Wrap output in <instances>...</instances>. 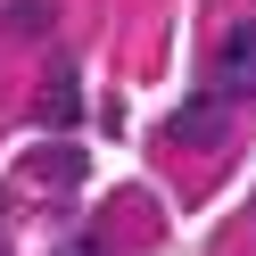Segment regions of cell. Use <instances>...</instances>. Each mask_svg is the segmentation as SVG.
<instances>
[{
    "instance_id": "5",
    "label": "cell",
    "mask_w": 256,
    "mask_h": 256,
    "mask_svg": "<svg viewBox=\"0 0 256 256\" xmlns=\"http://www.w3.org/2000/svg\"><path fill=\"white\" fill-rule=\"evenodd\" d=\"M50 17H58V0H8V25H17V34H42Z\"/></svg>"
},
{
    "instance_id": "4",
    "label": "cell",
    "mask_w": 256,
    "mask_h": 256,
    "mask_svg": "<svg viewBox=\"0 0 256 256\" xmlns=\"http://www.w3.org/2000/svg\"><path fill=\"white\" fill-rule=\"evenodd\" d=\"M34 174L42 182H83V157H74L66 140H50V149H34Z\"/></svg>"
},
{
    "instance_id": "6",
    "label": "cell",
    "mask_w": 256,
    "mask_h": 256,
    "mask_svg": "<svg viewBox=\"0 0 256 256\" xmlns=\"http://www.w3.org/2000/svg\"><path fill=\"white\" fill-rule=\"evenodd\" d=\"M66 256H100V248H66Z\"/></svg>"
},
{
    "instance_id": "2",
    "label": "cell",
    "mask_w": 256,
    "mask_h": 256,
    "mask_svg": "<svg viewBox=\"0 0 256 256\" xmlns=\"http://www.w3.org/2000/svg\"><path fill=\"white\" fill-rule=\"evenodd\" d=\"M223 91H240V100H256V17H240L232 34H223Z\"/></svg>"
},
{
    "instance_id": "7",
    "label": "cell",
    "mask_w": 256,
    "mask_h": 256,
    "mask_svg": "<svg viewBox=\"0 0 256 256\" xmlns=\"http://www.w3.org/2000/svg\"><path fill=\"white\" fill-rule=\"evenodd\" d=\"M0 206H8V198H0Z\"/></svg>"
},
{
    "instance_id": "3",
    "label": "cell",
    "mask_w": 256,
    "mask_h": 256,
    "mask_svg": "<svg viewBox=\"0 0 256 256\" xmlns=\"http://www.w3.org/2000/svg\"><path fill=\"white\" fill-rule=\"evenodd\" d=\"M42 124H74V58L50 66V91H42Z\"/></svg>"
},
{
    "instance_id": "1",
    "label": "cell",
    "mask_w": 256,
    "mask_h": 256,
    "mask_svg": "<svg viewBox=\"0 0 256 256\" xmlns=\"http://www.w3.org/2000/svg\"><path fill=\"white\" fill-rule=\"evenodd\" d=\"M223 132H232L223 100H182L174 108V140H182V149H223Z\"/></svg>"
}]
</instances>
